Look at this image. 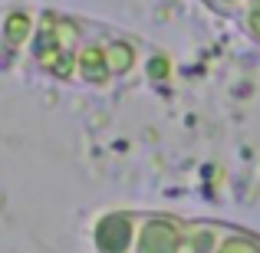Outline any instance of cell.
Listing matches in <instances>:
<instances>
[{"mask_svg": "<svg viewBox=\"0 0 260 253\" xmlns=\"http://www.w3.org/2000/svg\"><path fill=\"white\" fill-rule=\"evenodd\" d=\"M139 56L132 53V43L122 37H83L76 59H73V79L89 86H106L119 76H128L135 69Z\"/></svg>", "mask_w": 260, "mask_h": 253, "instance_id": "6da1fadb", "label": "cell"}, {"mask_svg": "<svg viewBox=\"0 0 260 253\" xmlns=\"http://www.w3.org/2000/svg\"><path fill=\"white\" fill-rule=\"evenodd\" d=\"M204 7H211L214 13H224V17H231V13L241 7V0H201Z\"/></svg>", "mask_w": 260, "mask_h": 253, "instance_id": "ba28073f", "label": "cell"}, {"mask_svg": "<svg viewBox=\"0 0 260 253\" xmlns=\"http://www.w3.org/2000/svg\"><path fill=\"white\" fill-rule=\"evenodd\" d=\"M217 230H221V221H188L181 253H211L217 240Z\"/></svg>", "mask_w": 260, "mask_h": 253, "instance_id": "8992f818", "label": "cell"}, {"mask_svg": "<svg viewBox=\"0 0 260 253\" xmlns=\"http://www.w3.org/2000/svg\"><path fill=\"white\" fill-rule=\"evenodd\" d=\"M184 227L188 221L175 214H139V230H135L132 253H181L184 247Z\"/></svg>", "mask_w": 260, "mask_h": 253, "instance_id": "3957f363", "label": "cell"}, {"mask_svg": "<svg viewBox=\"0 0 260 253\" xmlns=\"http://www.w3.org/2000/svg\"><path fill=\"white\" fill-rule=\"evenodd\" d=\"M79 33L73 23L59 17H50L43 23V30L37 33V59L46 73L53 76H63V79H73V59H76V50H79Z\"/></svg>", "mask_w": 260, "mask_h": 253, "instance_id": "7a4b0ae2", "label": "cell"}, {"mask_svg": "<svg viewBox=\"0 0 260 253\" xmlns=\"http://www.w3.org/2000/svg\"><path fill=\"white\" fill-rule=\"evenodd\" d=\"M135 230H139V210H106L92 221L89 240L95 253H132Z\"/></svg>", "mask_w": 260, "mask_h": 253, "instance_id": "277c9868", "label": "cell"}, {"mask_svg": "<svg viewBox=\"0 0 260 253\" xmlns=\"http://www.w3.org/2000/svg\"><path fill=\"white\" fill-rule=\"evenodd\" d=\"M231 17H234V23L260 46V0H241V7H237Z\"/></svg>", "mask_w": 260, "mask_h": 253, "instance_id": "52a82bcc", "label": "cell"}, {"mask_svg": "<svg viewBox=\"0 0 260 253\" xmlns=\"http://www.w3.org/2000/svg\"><path fill=\"white\" fill-rule=\"evenodd\" d=\"M211 253H260V237L254 230H244V227L221 221V230H217V240Z\"/></svg>", "mask_w": 260, "mask_h": 253, "instance_id": "5b68a950", "label": "cell"}]
</instances>
